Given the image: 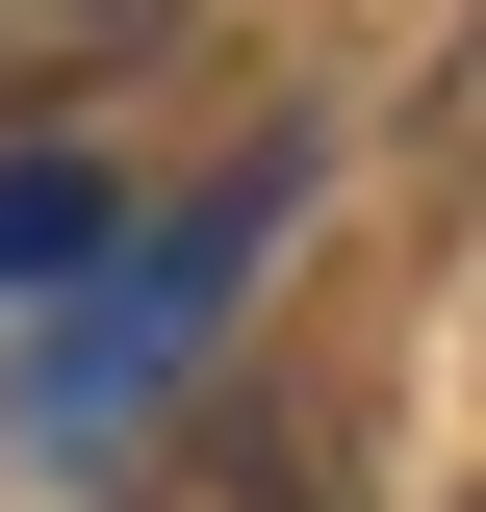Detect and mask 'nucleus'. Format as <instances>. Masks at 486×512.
<instances>
[{
	"mask_svg": "<svg viewBox=\"0 0 486 512\" xmlns=\"http://www.w3.org/2000/svg\"><path fill=\"white\" fill-rule=\"evenodd\" d=\"M256 205H282V180H205V205H180V231L128 256V282H103V333H52V410H103V384H128V359H180V333H205V308H231V256H256Z\"/></svg>",
	"mask_w": 486,
	"mask_h": 512,
	"instance_id": "nucleus-1",
	"label": "nucleus"
},
{
	"mask_svg": "<svg viewBox=\"0 0 486 512\" xmlns=\"http://www.w3.org/2000/svg\"><path fill=\"white\" fill-rule=\"evenodd\" d=\"M103 512H359V487H333V436H307V410H180Z\"/></svg>",
	"mask_w": 486,
	"mask_h": 512,
	"instance_id": "nucleus-2",
	"label": "nucleus"
},
{
	"mask_svg": "<svg viewBox=\"0 0 486 512\" xmlns=\"http://www.w3.org/2000/svg\"><path fill=\"white\" fill-rule=\"evenodd\" d=\"M180 52V0H0V154H52L103 77H154Z\"/></svg>",
	"mask_w": 486,
	"mask_h": 512,
	"instance_id": "nucleus-3",
	"label": "nucleus"
},
{
	"mask_svg": "<svg viewBox=\"0 0 486 512\" xmlns=\"http://www.w3.org/2000/svg\"><path fill=\"white\" fill-rule=\"evenodd\" d=\"M103 256V154H0V282H77Z\"/></svg>",
	"mask_w": 486,
	"mask_h": 512,
	"instance_id": "nucleus-4",
	"label": "nucleus"
},
{
	"mask_svg": "<svg viewBox=\"0 0 486 512\" xmlns=\"http://www.w3.org/2000/svg\"><path fill=\"white\" fill-rule=\"evenodd\" d=\"M410 154H435V180L486 205V26H461V52H435V103H410Z\"/></svg>",
	"mask_w": 486,
	"mask_h": 512,
	"instance_id": "nucleus-5",
	"label": "nucleus"
}]
</instances>
